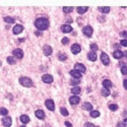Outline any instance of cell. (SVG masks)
Listing matches in <instances>:
<instances>
[{
	"label": "cell",
	"mask_w": 127,
	"mask_h": 127,
	"mask_svg": "<svg viewBox=\"0 0 127 127\" xmlns=\"http://www.w3.org/2000/svg\"><path fill=\"white\" fill-rule=\"evenodd\" d=\"M35 25L39 31H45V29H47L49 28V20L46 17H40L36 19Z\"/></svg>",
	"instance_id": "1"
},
{
	"label": "cell",
	"mask_w": 127,
	"mask_h": 127,
	"mask_svg": "<svg viewBox=\"0 0 127 127\" xmlns=\"http://www.w3.org/2000/svg\"><path fill=\"white\" fill-rule=\"evenodd\" d=\"M19 83L22 84L23 87H33V81L31 78L27 77V76H22L19 78Z\"/></svg>",
	"instance_id": "2"
},
{
	"label": "cell",
	"mask_w": 127,
	"mask_h": 127,
	"mask_svg": "<svg viewBox=\"0 0 127 127\" xmlns=\"http://www.w3.org/2000/svg\"><path fill=\"white\" fill-rule=\"evenodd\" d=\"M74 70L78 71V72H80V73H84L87 71V68L83 64H81V63H76V64L74 65Z\"/></svg>",
	"instance_id": "3"
},
{
	"label": "cell",
	"mask_w": 127,
	"mask_h": 127,
	"mask_svg": "<svg viewBox=\"0 0 127 127\" xmlns=\"http://www.w3.org/2000/svg\"><path fill=\"white\" fill-rule=\"evenodd\" d=\"M82 33H83V35H86L87 37L91 38L92 35V28L91 27V25H87V27H84L82 29Z\"/></svg>",
	"instance_id": "4"
},
{
	"label": "cell",
	"mask_w": 127,
	"mask_h": 127,
	"mask_svg": "<svg viewBox=\"0 0 127 127\" xmlns=\"http://www.w3.org/2000/svg\"><path fill=\"white\" fill-rule=\"evenodd\" d=\"M2 124H3V126H5V127H10L11 124H12L11 118L10 117H7V116L2 118Z\"/></svg>",
	"instance_id": "5"
},
{
	"label": "cell",
	"mask_w": 127,
	"mask_h": 127,
	"mask_svg": "<svg viewBox=\"0 0 127 127\" xmlns=\"http://www.w3.org/2000/svg\"><path fill=\"white\" fill-rule=\"evenodd\" d=\"M12 53H13V56L16 57V59H22L23 57V51L22 49H15Z\"/></svg>",
	"instance_id": "6"
},
{
	"label": "cell",
	"mask_w": 127,
	"mask_h": 127,
	"mask_svg": "<svg viewBox=\"0 0 127 127\" xmlns=\"http://www.w3.org/2000/svg\"><path fill=\"white\" fill-rule=\"evenodd\" d=\"M101 60H102V62H103L104 65H109L110 64L109 56L106 53H102V55H101Z\"/></svg>",
	"instance_id": "7"
},
{
	"label": "cell",
	"mask_w": 127,
	"mask_h": 127,
	"mask_svg": "<svg viewBox=\"0 0 127 127\" xmlns=\"http://www.w3.org/2000/svg\"><path fill=\"white\" fill-rule=\"evenodd\" d=\"M52 47L49 45H45L43 47V53L45 54V56H50L51 54H52Z\"/></svg>",
	"instance_id": "8"
},
{
	"label": "cell",
	"mask_w": 127,
	"mask_h": 127,
	"mask_svg": "<svg viewBox=\"0 0 127 127\" xmlns=\"http://www.w3.org/2000/svg\"><path fill=\"white\" fill-rule=\"evenodd\" d=\"M42 80H43L45 83H51L53 81V76L50 74H44L42 76Z\"/></svg>",
	"instance_id": "9"
},
{
	"label": "cell",
	"mask_w": 127,
	"mask_h": 127,
	"mask_svg": "<svg viewBox=\"0 0 127 127\" xmlns=\"http://www.w3.org/2000/svg\"><path fill=\"white\" fill-rule=\"evenodd\" d=\"M23 31V27L22 24H16L15 27L12 29V32H13L14 35H18V34H20Z\"/></svg>",
	"instance_id": "10"
},
{
	"label": "cell",
	"mask_w": 127,
	"mask_h": 127,
	"mask_svg": "<svg viewBox=\"0 0 127 127\" xmlns=\"http://www.w3.org/2000/svg\"><path fill=\"white\" fill-rule=\"evenodd\" d=\"M45 105L50 111H54L55 110V105H54V102L52 100H47L45 102Z\"/></svg>",
	"instance_id": "11"
},
{
	"label": "cell",
	"mask_w": 127,
	"mask_h": 127,
	"mask_svg": "<svg viewBox=\"0 0 127 127\" xmlns=\"http://www.w3.org/2000/svg\"><path fill=\"white\" fill-rule=\"evenodd\" d=\"M80 50H81V47L78 45V44H73L72 46H71V52H72L73 54H78L80 52Z\"/></svg>",
	"instance_id": "12"
},
{
	"label": "cell",
	"mask_w": 127,
	"mask_h": 127,
	"mask_svg": "<svg viewBox=\"0 0 127 127\" xmlns=\"http://www.w3.org/2000/svg\"><path fill=\"white\" fill-rule=\"evenodd\" d=\"M69 102H70V104H72V105H77L80 102V98L78 96H72L69 98Z\"/></svg>",
	"instance_id": "13"
},
{
	"label": "cell",
	"mask_w": 127,
	"mask_h": 127,
	"mask_svg": "<svg viewBox=\"0 0 127 127\" xmlns=\"http://www.w3.org/2000/svg\"><path fill=\"white\" fill-rule=\"evenodd\" d=\"M69 73H70V75L72 76L73 78L80 79V77H81V73H80V72H78V71H76V70H71Z\"/></svg>",
	"instance_id": "14"
},
{
	"label": "cell",
	"mask_w": 127,
	"mask_h": 127,
	"mask_svg": "<svg viewBox=\"0 0 127 127\" xmlns=\"http://www.w3.org/2000/svg\"><path fill=\"white\" fill-rule=\"evenodd\" d=\"M61 31L63 33L67 34V33H70L71 31H72V28H71L69 24H63L62 27H61Z\"/></svg>",
	"instance_id": "15"
},
{
	"label": "cell",
	"mask_w": 127,
	"mask_h": 127,
	"mask_svg": "<svg viewBox=\"0 0 127 127\" xmlns=\"http://www.w3.org/2000/svg\"><path fill=\"white\" fill-rule=\"evenodd\" d=\"M113 57L114 58H116V59H120L123 57V52L120 50H116V51H114L113 52Z\"/></svg>",
	"instance_id": "16"
},
{
	"label": "cell",
	"mask_w": 127,
	"mask_h": 127,
	"mask_svg": "<svg viewBox=\"0 0 127 127\" xmlns=\"http://www.w3.org/2000/svg\"><path fill=\"white\" fill-rule=\"evenodd\" d=\"M35 114H36L37 118H39V119H41V120L45 119V113H44L43 110H37Z\"/></svg>",
	"instance_id": "17"
},
{
	"label": "cell",
	"mask_w": 127,
	"mask_h": 127,
	"mask_svg": "<svg viewBox=\"0 0 127 127\" xmlns=\"http://www.w3.org/2000/svg\"><path fill=\"white\" fill-rule=\"evenodd\" d=\"M103 86H104L105 88H108V90H109V88L112 87L113 84H112V81H111V80H109V79H104V80H103Z\"/></svg>",
	"instance_id": "18"
},
{
	"label": "cell",
	"mask_w": 127,
	"mask_h": 127,
	"mask_svg": "<svg viewBox=\"0 0 127 127\" xmlns=\"http://www.w3.org/2000/svg\"><path fill=\"white\" fill-rule=\"evenodd\" d=\"M88 9L87 6H78L77 8H76V10H77V12L79 14H83L84 12H87Z\"/></svg>",
	"instance_id": "19"
},
{
	"label": "cell",
	"mask_w": 127,
	"mask_h": 127,
	"mask_svg": "<svg viewBox=\"0 0 127 127\" xmlns=\"http://www.w3.org/2000/svg\"><path fill=\"white\" fill-rule=\"evenodd\" d=\"M87 58L90 59V61H96L97 60V54L95 52H92V51H91V52L87 54Z\"/></svg>",
	"instance_id": "20"
},
{
	"label": "cell",
	"mask_w": 127,
	"mask_h": 127,
	"mask_svg": "<svg viewBox=\"0 0 127 127\" xmlns=\"http://www.w3.org/2000/svg\"><path fill=\"white\" fill-rule=\"evenodd\" d=\"M82 108H83V110H87V111H92V104L87 103V102L83 103Z\"/></svg>",
	"instance_id": "21"
},
{
	"label": "cell",
	"mask_w": 127,
	"mask_h": 127,
	"mask_svg": "<svg viewBox=\"0 0 127 127\" xmlns=\"http://www.w3.org/2000/svg\"><path fill=\"white\" fill-rule=\"evenodd\" d=\"M20 121H22L23 124H27V123L29 122V118L27 115H22V116H20Z\"/></svg>",
	"instance_id": "22"
},
{
	"label": "cell",
	"mask_w": 127,
	"mask_h": 127,
	"mask_svg": "<svg viewBox=\"0 0 127 127\" xmlns=\"http://www.w3.org/2000/svg\"><path fill=\"white\" fill-rule=\"evenodd\" d=\"M99 10L103 13H109L110 12V7L109 6H106V7H103V6H100L99 7Z\"/></svg>",
	"instance_id": "23"
},
{
	"label": "cell",
	"mask_w": 127,
	"mask_h": 127,
	"mask_svg": "<svg viewBox=\"0 0 127 127\" xmlns=\"http://www.w3.org/2000/svg\"><path fill=\"white\" fill-rule=\"evenodd\" d=\"M71 92L73 94V96H76V95H78L79 92H80V87H74L71 88Z\"/></svg>",
	"instance_id": "24"
},
{
	"label": "cell",
	"mask_w": 127,
	"mask_h": 127,
	"mask_svg": "<svg viewBox=\"0 0 127 127\" xmlns=\"http://www.w3.org/2000/svg\"><path fill=\"white\" fill-rule=\"evenodd\" d=\"M58 59H59L60 61H65L66 59H67L66 54H65V53H59V54H58Z\"/></svg>",
	"instance_id": "25"
},
{
	"label": "cell",
	"mask_w": 127,
	"mask_h": 127,
	"mask_svg": "<svg viewBox=\"0 0 127 127\" xmlns=\"http://www.w3.org/2000/svg\"><path fill=\"white\" fill-rule=\"evenodd\" d=\"M63 11H64L65 13H70V12L73 11V7H71V6H65V7H63Z\"/></svg>",
	"instance_id": "26"
},
{
	"label": "cell",
	"mask_w": 127,
	"mask_h": 127,
	"mask_svg": "<svg viewBox=\"0 0 127 127\" xmlns=\"http://www.w3.org/2000/svg\"><path fill=\"white\" fill-rule=\"evenodd\" d=\"M101 92H102V96L103 97H108V96H110V91L108 90V88H103V90L101 91Z\"/></svg>",
	"instance_id": "27"
},
{
	"label": "cell",
	"mask_w": 127,
	"mask_h": 127,
	"mask_svg": "<svg viewBox=\"0 0 127 127\" xmlns=\"http://www.w3.org/2000/svg\"><path fill=\"white\" fill-rule=\"evenodd\" d=\"M7 63H9V64H11V65H13V64H15V59H14V57H11V56H9V57H7Z\"/></svg>",
	"instance_id": "28"
},
{
	"label": "cell",
	"mask_w": 127,
	"mask_h": 127,
	"mask_svg": "<svg viewBox=\"0 0 127 127\" xmlns=\"http://www.w3.org/2000/svg\"><path fill=\"white\" fill-rule=\"evenodd\" d=\"M4 22L7 23H13L14 19L12 17H10V16H6V17H4Z\"/></svg>",
	"instance_id": "29"
},
{
	"label": "cell",
	"mask_w": 127,
	"mask_h": 127,
	"mask_svg": "<svg viewBox=\"0 0 127 127\" xmlns=\"http://www.w3.org/2000/svg\"><path fill=\"white\" fill-rule=\"evenodd\" d=\"M109 109L111 110V111H117V110H118V105H116V104L109 105Z\"/></svg>",
	"instance_id": "30"
},
{
	"label": "cell",
	"mask_w": 127,
	"mask_h": 127,
	"mask_svg": "<svg viewBox=\"0 0 127 127\" xmlns=\"http://www.w3.org/2000/svg\"><path fill=\"white\" fill-rule=\"evenodd\" d=\"M91 116L92 118H97L100 116V112L99 111H91Z\"/></svg>",
	"instance_id": "31"
},
{
	"label": "cell",
	"mask_w": 127,
	"mask_h": 127,
	"mask_svg": "<svg viewBox=\"0 0 127 127\" xmlns=\"http://www.w3.org/2000/svg\"><path fill=\"white\" fill-rule=\"evenodd\" d=\"M7 113H8V111L5 109V108H0V115H2V116H6L7 115Z\"/></svg>",
	"instance_id": "32"
},
{
	"label": "cell",
	"mask_w": 127,
	"mask_h": 127,
	"mask_svg": "<svg viewBox=\"0 0 127 127\" xmlns=\"http://www.w3.org/2000/svg\"><path fill=\"white\" fill-rule=\"evenodd\" d=\"M60 112H61V114H62L63 116H68V114H69L66 108H61L60 109Z\"/></svg>",
	"instance_id": "33"
},
{
	"label": "cell",
	"mask_w": 127,
	"mask_h": 127,
	"mask_svg": "<svg viewBox=\"0 0 127 127\" xmlns=\"http://www.w3.org/2000/svg\"><path fill=\"white\" fill-rule=\"evenodd\" d=\"M121 72H122V74L127 75V66L126 65H124V66L121 67Z\"/></svg>",
	"instance_id": "34"
},
{
	"label": "cell",
	"mask_w": 127,
	"mask_h": 127,
	"mask_svg": "<svg viewBox=\"0 0 127 127\" xmlns=\"http://www.w3.org/2000/svg\"><path fill=\"white\" fill-rule=\"evenodd\" d=\"M70 83L71 84H78L79 83V79H76V78H71V80H70Z\"/></svg>",
	"instance_id": "35"
},
{
	"label": "cell",
	"mask_w": 127,
	"mask_h": 127,
	"mask_svg": "<svg viewBox=\"0 0 127 127\" xmlns=\"http://www.w3.org/2000/svg\"><path fill=\"white\" fill-rule=\"evenodd\" d=\"M91 49H92V52H95V51L98 50V45L97 44H91Z\"/></svg>",
	"instance_id": "36"
},
{
	"label": "cell",
	"mask_w": 127,
	"mask_h": 127,
	"mask_svg": "<svg viewBox=\"0 0 127 127\" xmlns=\"http://www.w3.org/2000/svg\"><path fill=\"white\" fill-rule=\"evenodd\" d=\"M62 44H68L69 43V39H68V38H63V39H62Z\"/></svg>",
	"instance_id": "37"
},
{
	"label": "cell",
	"mask_w": 127,
	"mask_h": 127,
	"mask_svg": "<svg viewBox=\"0 0 127 127\" xmlns=\"http://www.w3.org/2000/svg\"><path fill=\"white\" fill-rule=\"evenodd\" d=\"M120 46H124V47H127V40H121Z\"/></svg>",
	"instance_id": "38"
},
{
	"label": "cell",
	"mask_w": 127,
	"mask_h": 127,
	"mask_svg": "<svg viewBox=\"0 0 127 127\" xmlns=\"http://www.w3.org/2000/svg\"><path fill=\"white\" fill-rule=\"evenodd\" d=\"M117 127H126V125L124 124V122H118L117 123Z\"/></svg>",
	"instance_id": "39"
},
{
	"label": "cell",
	"mask_w": 127,
	"mask_h": 127,
	"mask_svg": "<svg viewBox=\"0 0 127 127\" xmlns=\"http://www.w3.org/2000/svg\"><path fill=\"white\" fill-rule=\"evenodd\" d=\"M84 126H86V127H95L94 124H92V123H88V122H87V123H86V125H84Z\"/></svg>",
	"instance_id": "40"
},
{
	"label": "cell",
	"mask_w": 127,
	"mask_h": 127,
	"mask_svg": "<svg viewBox=\"0 0 127 127\" xmlns=\"http://www.w3.org/2000/svg\"><path fill=\"white\" fill-rule=\"evenodd\" d=\"M120 36L121 37H124V38H127V32H122L120 34Z\"/></svg>",
	"instance_id": "41"
},
{
	"label": "cell",
	"mask_w": 127,
	"mask_h": 127,
	"mask_svg": "<svg viewBox=\"0 0 127 127\" xmlns=\"http://www.w3.org/2000/svg\"><path fill=\"white\" fill-rule=\"evenodd\" d=\"M123 87H124V88L127 91V79H125L124 81H123Z\"/></svg>",
	"instance_id": "42"
},
{
	"label": "cell",
	"mask_w": 127,
	"mask_h": 127,
	"mask_svg": "<svg viewBox=\"0 0 127 127\" xmlns=\"http://www.w3.org/2000/svg\"><path fill=\"white\" fill-rule=\"evenodd\" d=\"M65 125H66V127H72V124L70 123V122H65Z\"/></svg>",
	"instance_id": "43"
},
{
	"label": "cell",
	"mask_w": 127,
	"mask_h": 127,
	"mask_svg": "<svg viewBox=\"0 0 127 127\" xmlns=\"http://www.w3.org/2000/svg\"><path fill=\"white\" fill-rule=\"evenodd\" d=\"M114 46H115V48H116L117 50H119V47H120V45H119V44H115Z\"/></svg>",
	"instance_id": "44"
},
{
	"label": "cell",
	"mask_w": 127,
	"mask_h": 127,
	"mask_svg": "<svg viewBox=\"0 0 127 127\" xmlns=\"http://www.w3.org/2000/svg\"><path fill=\"white\" fill-rule=\"evenodd\" d=\"M123 56H125L127 58V51H124V52H123Z\"/></svg>",
	"instance_id": "45"
},
{
	"label": "cell",
	"mask_w": 127,
	"mask_h": 127,
	"mask_svg": "<svg viewBox=\"0 0 127 127\" xmlns=\"http://www.w3.org/2000/svg\"><path fill=\"white\" fill-rule=\"evenodd\" d=\"M124 124L127 125V118H125V119H124Z\"/></svg>",
	"instance_id": "46"
},
{
	"label": "cell",
	"mask_w": 127,
	"mask_h": 127,
	"mask_svg": "<svg viewBox=\"0 0 127 127\" xmlns=\"http://www.w3.org/2000/svg\"><path fill=\"white\" fill-rule=\"evenodd\" d=\"M1 64H2V63H1V61H0V66H1Z\"/></svg>",
	"instance_id": "47"
},
{
	"label": "cell",
	"mask_w": 127,
	"mask_h": 127,
	"mask_svg": "<svg viewBox=\"0 0 127 127\" xmlns=\"http://www.w3.org/2000/svg\"><path fill=\"white\" fill-rule=\"evenodd\" d=\"M95 127H99V126H95Z\"/></svg>",
	"instance_id": "48"
},
{
	"label": "cell",
	"mask_w": 127,
	"mask_h": 127,
	"mask_svg": "<svg viewBox=\"0 0 127 127\" xmlns=\"http://www.w3.org/2000/svg\"><path fill=\"white\" fill-rule=\"evenodd\" d=\"M22 127H24V126H22Z\"/></svg>",
	"instance_id": "49"
}]
</instances>
